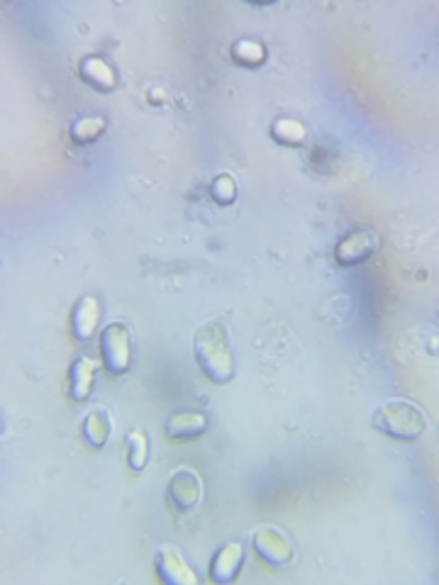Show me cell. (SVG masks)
<instances>
[{
	"label": "cell",
	"instance_id": "obj_1",
	"mask_svg": "<svg viewBox=\"0 0 439 585\" xmlns=\"http://www.w3.org/2000/svg\"><path fill=\"white\" fill-rule=\"evenodd\" d=\"M193 354L200 371L212 383H229L235 375V351L229 342L228 327L218 320L203 322L193 336Z\"/></svg>",
	"mask_w": 439,
	"mask_h": 585
},
{
	"label": "cell",
	"instance_id": "obj_2",
	"mask_svg": "<svg viewBox=\"0 0 439 585\" xmlns=\"http://www.w3.org/2000/svg\"><path fill=\"white\" fill-rule=\"evenodd\" d=\"M371 424L388 437L413 442L424 434L427 417L415 403L405 398H391L376 407V413L371 414Z\"/></svg>",
	"mask_w": 439,
	"mask_h": 585
},
{
	"label": "cell",
	"instance_id": "obj_3",
	"mask_svg": "<svg viewBox=\"0 0 439 585\" xmlns=\"http://www.w3.org/2000/svg\"><path fill=\"white\" fill-rule=\"evenodd\" d=\"M102 364L112 375H122L132 366V342L130 329L122 322H108L101 336Z\"/></svg>",
	"mask_w": 439,
	"mask_h": 585
},
{
	"label": "cell",
	"instance_id": "obj_4",
	"mask_svg": "<svg viewBox=\"0 0 439 585\" xmlns=\"http://www.w3.org/2000/svg\"><path fill=\"white\" fill-rule=\"evenodd\" d=\"M251 541H254L257 556L274 569H286L293 561V541L286 531L274 524H261L259 530L251 534Z\"/></svg>",
	"mask_w": 439,
	"mask_h": 585
},
{
	"label": "cell",
	"instance_id": "obj_5",
	"mask_svg": "<svg viewBox=\"0 0 439 585\" xmlns=\"http://www.w3.org/2000/svg\"><path fill=\"white\" fill-rule=\"evenodd\" d=\"M203 500V481L189 466L179 468L169 481V502L176 512H193Z\"/></svg>",
	"mask_w": 439,
	"mask_h": 585
},
{
	"label": "cell",
	"instance_id": "obj_6",
	"mask_svg": "<svg viewBox=\"0 0 439 585\" xmlns=\"http://www.w3.org/2000/svg\"><path fill=\"white\" fill-rule=\"evenodd\" d=\"M378 249V234L371 229H354L335 247V261L339 266H356Z\"/></svg>",
	"mask_w": 439,
	"mask_h": 585
},
{
	"label": "cell",
	"instance_id": "obj_7",
	"mask_svg": "<svg viewBox=\"0 0 439 585\" xmlns=\"http://www.w3.org/2000/svg\"><path fill=\"white\" fill-rule=\"evenodd\" d=\"M157 573L161 580L171 585H196L198 576L190 570V566L186 563V559L171 549V546H164L157 551Z\"/></svg>",
	"mask_w": 439,
	"mask_h": 585
},
{
	"label": "cell",
	"instance_id": "obj_8",
	"mask_svg": "<svg viewBox=\"0 0 439 585\" xmlns=\"http://www.w3.org/2000/svg\"><path fill=\"white\" fill-rule=\"evenodd\" d=\"M98 320H101V303L93 296L79 297V303L73 305V312H71L73 336L79 342H88L95 335V329H98Z\"/></svg>",
	"mask_w": 439,
	"mask_h": 585
},
{
	"label": "cell",
	"instance_id": "obj_9",
	"mask_svg": "<svg viewBox=\"0 0 439 585\" xmlns=\"http://www.w3.org/2000/svg\"><path fill=\"white\" fill-rule=\"evenodd\" d=\"M242 559H244V549L242 544H225L220 549L215 559L210 563V580L212 583H232L242 569Z\"/></svg>",
	"mask_w": 439,
	"mask_h": 585
},
{
	"label": "cell",
	"instance_id": "obj_10",
	"mask_svg": "<svg viewBox=\"0 0 439 585\" xmlns=\"http://www.w3.org/2000/svg\"><path fill=\"white\" fill-rule=\"evenodd\" d=\"M208 417L203 413H176L166 422V437L171 442H190L205 434Z\"/></svg>",
	"mask_w": 439,
	"mask_h": 585
},
{
	"label": "cell",
	"instance_id": "obj_11",
	"mask_svg": "<svg viewBox=\"0 0 439 585\" xmlns=\"http://www.w3.org/2000/svg\"><path fill=\"white\" fill-rule=\"evenodd\" d=\"M81 76H83L88 86H93L101 93H110V91H115V86H118L115 69L105 59H101V56H86L81 62Z\"/></svg>",
	"mask_w": 439,
	"mask_h": 585
},
{
	"label": "cell",
	"instance_id": "obj_12",
	"mask_svg": "<svg viewBox=\"0 0 439 585\" xmlns=\"http://www.w3.org/2000/svg\"><path fill=\"white\" fill-rule=\"evenodd\" d=\"M93 378H95V361L88 356H79V359L71 364L69 374V395L76 403L91 398V390H93Z\"/></svg>",
	"mask_w": 439,
	"mask_h": 585
},
{
	"label": "cell",
	"instance_id": "obj_13",
	"mask_svg": "<svg viewBox=\"0 0 439 585\" xmlns=\"http://www.w3.org/2000/svg\"><path fill=\"white\" fill-rule=\"evenodd\" d=\"M110 432H112V422H110V414L105 410H91L81 422V439L91 449H102L108 444Z\"/></svg>",
	"mask_w": 439,
	"mask_h": 585
},
{
	"label": "cell",
	"instance_id": "obj_14",
	"mask_svg": "<svg viewBox=\"0 0 439 585\" xmlns=\"http://www.w3.org/2000/svg\"><path fill=\"white\" fill-rule=\"evenodd\" d=\"M271 137H274L276 141L286 144V147H298V144L306 141L307 130L303 122H298V120L281 117V120H276L274 125H271Z\"/></svg>",
	"mask_w": 439,
	"mask_h": 585
},
{
	"label": "cell",
	"instance_id": "obj_15",
	"mask_svg": "<svg viewBox=\"0 0 439 585\" xmlns=\"http://www.w3.org/2000/svg\"><path fill=\"white\" fill-rule=\"evenodd\" d=\"M150 459V434L144 429H134L127 437V463L132 471H141Z\"/></svg>",
	"mask_w": 439,
	"mask_h": 585
},
{
	"label": "cell",
	"instance_id": "obj_16",
	"mask_svg": "<svg viewBox=\"0 0 439 585\" xmlns=\"http://www.w3.org/2000/svg\"><path fill=\"white\" fill-rule=\"evenodd\" d=\"M71 137L76 144H91L105 132V117L91 115V117H79L73 125H71Z\"/></svg>",
	"mask_w": 439,
	"mask_h": 585
},
{
	"label": "cell",
	"instance_id": "obj_17",
	"mask_svg": "<svg viewBox=\"0 0 439 585\" xmlns=\"http://www.w3.org/2000/svg\"><path fill=\"white\" fill-rule=\"evenodd\" d=\"M232 59L242 66H261L267 59V52L261 47L259 42H251V39H239L232 44Z\"/></svg>",
	"mask_w": 439,
	"mask_h": 585
},
{
	"label": "cell",
	"instance_id": "obj_18",
	"mask_svg": "<svg viewBox=\"0 0 439 585\" xmlns=\"http://www.w3.org/2000/svg\"><path fill=\"white\" fill-rule=\"evenodd\" d=\"M212 200L218 205H232L237 198V180L232 173H220L210 186Z\"/></svg>",
	"mask_w": 439,
	"mask_h": 585
}]
</instances>
